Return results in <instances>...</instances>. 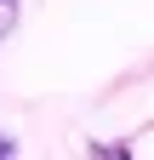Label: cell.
Returning <instances> with one entry per match:
<instances>
[{
  "instance_id": "cell-1",
  "label": "cell",
  "mask_w": 154,
  "mask_h": 160,
  "mask_svg": "<svg viewBox=\"0 0 154 160\" xmlns=\"http://www.w3.org/2000/svg\"><path fill=\"white\" fill-rule=\"evenodd\" d=\"M91 160H131L126 143H91Z\"/></svg>"
},
{
  "instance_id": "cell-2",
  "label": "cell",
  "mask_w": 154,
  "mask_h": 160,
  "mask_svg": "<svg viewBox=\"0 0 154 160\" xmlns=\"http://www.w3.org/2000/svg\"><path fill=\"white\" fill-rule=\"evenodd\" d=\"M12 23H17V0H0V34H6Z\"/></svg>"
},
{
  "instance_id": "cell-3",
  "label": "cell",
  "mask_w": 154,
  "mask_h": 160,
  "mask_svg": "<svg viewBox=\"0 0 154 160\" xmlns=\"http://www.w3.org/2000/svg\"><path fill=\"white\" fill-rule=\"evenodd\" d=\"M0 160H17V143H12L6 132H0Z\"/></svg>"
}]
</instances>
